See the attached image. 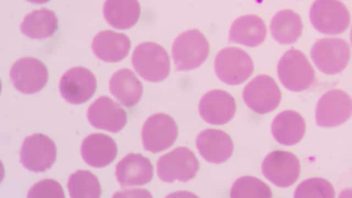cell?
I'll return each mask as SVG.
<instances>
[{
	"mask_svg": "<svg viewBox=\"0 0 352 198\" xmlns=\"http://www.w3.org/2000/svg\"><path fill=\"white\" fill-rule=\"evenodd\" d=\"M131 60L139 76L149 82L162 81L170 73V63L166 51L154 42L138 45L133 52Z\"/></svg>",
	"mask_w": 352,
	"mask_h": 198,
	"instance_id": "1",
	"label": "cell"
},
{
	"mask_svg": "<svg viewBox=\"0 0 352 198\" xmlns=\"http://www.w3.org/2000/svg\"><path fill=\"white\" fill-rule=\"evenodd\" d=\"M209 54V43L198 30L180 34L172 46V56L177 71H188L199 67Z\"/></svg>",
	"mask_w": 352,
	"mask_h": 198,
	"instance_id": "2",
	"label": "cell"
},
{
	"mask_svg": "<svg viewBox=\"0 0 352 198\" xmlns=\"http://www.w3.org/2000/svg\"><path fill=\"white\" fill-rule=\"evenodd\" d=\"M277 74L287 89L301 91L312 85L315 74L305 54L296 49L287 51L278 61Z\"/></svg>",
	"mask_w": 352,
	"mask_h": 198,
	"instance_id": "3",
	"label": "cell"
},
{
	"mask_svg": "<svg viewBox=\"0 0 352 198\" xmlns=\"http://www.w3.org/2000/svg\"><path fill=\"white\" fill-rule=\"evenodd\" d=\"M214 72L223 82L236 85L245 81L253 73L254 63L251 57L236 47L220 50L214 60Z\"/></svg>",
	"mask_w": 352,
	"mask_h": 198,
	"instance_id": "4",
	"label": "cell"
},
{
	"mask_svg": "<svg viewBox=\"0 0 352 198\" xmlns=\"http://www.w3.org/2000/svg\"><path fill=\"white\" fill-rule=\"evenodd\" d=\"M199 168V162L193 152L184 146L162 155L157 162V175L167 183L176 180L186 182L195 177Z\"/></svg>",
	"mask_w": 352,
	"mask_h": 198,
	"instance_id": "5",
	"label": "cell"
},
{
	"mask_svg": "<svg viewBox=\"0 0 352 198\" xmlns=\"http://www.w3.org/2000/svg\"><path fill=\"white\" fill-rule=\"evenodd\" d=\"M309 18L318 32L335 35L342 33L350 23V14L339 0H316L310 8Z\"/></svg>",
	"mask_w": 352,
	"mask_h": 198,
	"instance_id": "6",
	"label": "cell"
},
{
	"mask_svg": "<svg viewBox=\"0 0 352 198\" xmlns=\"http://www.w3.org/2000/svg\"><path fill=\"white\" fill-rule=\"evenodd\" d=\"M311 57L322 72L336 74L343 71L350 58L348 43L339 38H322L314 44Z\"/></svg>",
	"mask_w": 352,
	"mask_h": 198,
	"instance_id": "7",
	"label": "cell"
},
{
	"mask_svg": "<svg viewBox=\"0 0 352 198\" xmlns=\"http://www.w3.org/2000/svg\"><path fill=\"white\" fill-rule=\"evenodd\" d=\"M56 158V146L47 135L34 133L26 137L20 150V162L30 171L41 173L49 169Z\"/></svg>",
	"mask_w": 352,
	"mask_h": 198,
	"instance_id": "8",
	"label": "cell"
},
{
	"mask_svg": "<svg viewBox=\"0 0 352 198\" xmlns=\"http://www.w3.org/2000/svg\"><path fill=\"white\" fill-rule=\"evenodd\" d=\"M243 99L251 110L259 114H265L278 106L281 94L272 78L261 74L254 78L244 87Z\"/></svg>",
	"mask_w": 352,
	"mask_h": 198,
	"instance_id": "9",
	"label": "cell"
},
{
	"mask_svg": "<svg viewBox=\"0 0 352 198\" xmlns=\"http://www.w3.org/2000/svg\"><path fill=\"white\" fill-rule=\"evenodd\" d=\"M177 134V125L170 116L155 113L146 119L142 126L144 148L151 153L164 151L173 144Z\"/></svg>",
	"mask_w": 352,
	"mask_h": 198,
	"instance_id": "10",
	"label": "cell"
},
{
	"mask_svg": "<svg viewBox=\"0 0 352 198\" xmlns=\"http://www.w3.org/2000/svg\"><path fill=\"white\" fill-rule=\"evenodd\" d=\"M10 77L14 88L25 94L41 91L48 80V71L43 63L33 57H23L12 65Z\"/></svg>",
	"mask_w": 352,
	"mask_h": 198,
	"instance_id": "11",
	"label": "cell"
},
{
	"mask_svg": "<svg viewBox=\"0 0 352 198\" xmlns=\"http://www.w3.org/2000/svg\"><path fill=\"white\" fill-rule=\"evenodd\" d=\"M263 175L278 187L286 188L298 179L300 165L297 157L291 152L274 151L263 160L261 165Z\"/></svg>",
	"mask_w": 352,
	"mask_h": 198,
	"instance_id": "12",
	"label": "cell"
},
{
	"mask_svg": "<svg viewBox=\"0 0 352 198\" xmlns=\"http://www.w3.org/2000/svg\"><path fill=\"white\" fill-rule=\"evenodd\" d=\"M352 115V99L344 91L331 89L318 100L316 108V124L332 127L345 122Z\"/></svg>",
	"mask_w": 352,
	"mask_h": 198,
	"instance_id": "13",
	"label": "cell"
},
{
	"mask_svg": "<svg viewBox=\"0 0 352 198\" xmlns=\"http://www.w3.org/2000/svg\"><path fill=\"white\" fill-rule=\"evenodd\" d=\"M97 81L94 74L82 67L68 69L62 76L59 82L61 96L67 102L80 104L87 102L95 93Z\"/></svg>",
	"mask_w": 352,
	"mask_h": 198,
	"instance_id": "14",
	"label": "cell"
},
{
	"mask_svg": "<svg viewBox=\"0 0 352 198\" xmlns=\"http://www.w3.org/2000/svg\"><path fill=\"white\" fill-rule=\"evenodd\" d=\"M87 119L91 126L111 133H118L126 124L124 109L111 98L102 96L89 107Z\"/></svg>",
	"mask_w": 352,
	"mask_h": 198,
	"instance_id": "15",
	"label": "cell"
},
{
	"mask_svg": "<svg viewBox=\"0 0 352 198\" xmlns=\"http://www.w3.org/2000/svg\"><path fill=\"white\" fill-rule=\"evenodd\" d=\"M236 112L234 98L227 91L213 89L206 92L199 103L202 119L211 124L221 125L230 121Z\"/></svg>",
	"mask_w": 352,
	"mask_h": 198,
	"instance_id": "16",
	"label": "cell"
},
{
	"mask_svg": "<svg viewBox=\"0 0 352 198\" xmlns=\"http://www.w3.org/2000/svg\"><path fill=\"white\" fill-rule=\"evenodd\" d=\"M196 146L203 158L212 164L227 161L234 149L231 138L224 131L214 129L201 131L197 137Z\"/></svg>",
	"mask_w": 352,
	"mask_h": 198,
	"instance_id": "17",
	"label": "cell"
},
{
	"mask_svg": "<svg viewBox=\"0 0 352 198\" xmlns=\"http://www.w3.org/2000/svg\"><path fill=\"white\" fill-rule=\"evenodd\" d=\"M153 175L151 161L140 153L127 154L116 167L117 181L122 187L144 185L152 179Z\"/></svg>",
	"mask_w": 352,
	"mask_h": 198,
	"instance_id": "18",
	"label": "cell"
},
{
	"mask_svg": "<svg viewBox=\"0 0 352 198\" xmlns=\"http://www.w3.org/2000/svg\"><path fill=\"white\" fill-rule=\"evenodd\" d=\"M118 153L116 142L103 133H92L82 142L80 154L84 162L95 168H102L111 163Z\"/></svg>",
	"mask_w": 352,
	"mask_h": 198,
	"instance_id": "19",
	"label": "cell"
},
{
	"mask_svg": "<svg viewBox=\"0 0 352 198\" xmlns=\"http://www.w3.org/2000/svg\"><path fill=\"white\" fill-rule=\"evenodd\" d=\"M130 47L131 41L126 35L109 30L98 33L91 43L96 56L109 63L119 62L125 58Z\"/></svg>",
	"mask_w": 352,
	"mask_h": 198,
	"instance_id": "20",
	"label": "cell"
},
{
	"mask_svg": "<svg viewBox=\"0 0 352 198\" xmlns=\"http://www.w3.org/2000/svg\"><path fill=\"white\" fill-rule=\"evenodd\" d=\"M266 33L265 24L259 16L247 14L234 21L229 32V40L248 47H256L264 41Z\"/></svg>",
	"mask_w": 352,
	"mask_h": 198,
	"instance_id": "21",
	"label": "cell"
},
{
	"mask_svg": "<svg viewBox=\"0 0 352 198\" xmlns=\"http://www.w3.org/2000/svg\"><path fill=\"white\" fill-rule=\"evenodd\" d=\"M111 94L124 107H131L140 100L143 87L129 69L123 68L113 74L109 82Z\"/></svg>",
	"mask_w": 352,
	"mask_h": 198,
	"instance_id": "22",
	"label": "cell"
},
{
	"mask_svg": "<svg viewBox=\"0 0 352 198\" xmlns=\"http://www.w3.org/2000/svg\"><path fill=\"white\" fill-rule=\"evenodd\" d=\"M271 130L273 137L278 143L292 146L302 139L305 132V122L296 111L286 110L274 118Z\"/></svg>",
	"mask_w": 352,
	"mask_h": 198,
	"instance_id": "23",
	"label": "cell"
},
{
	"mask_svg": "<svg viewBox=\"0 0 352 198\" xmlns=\"http://www.w3.org/2000/svg\"><path fill=\"white\" fill-rule=\"evenodd\" d=\"M103 14L113 28L129 29L136 24L140 18V6L138 0H106Z\"/></svg>",
	"mask_w": 352,
	"mask_h": 198,
	"instance_id": "24",
	"label": "cell"
},
{
	"mask_svg": "<svg viewBox=\"0 0 352 198\" xmlns=\"http://www.w3.org/2000/svg\"><path fill=\"white\" fill-rule=\"evenodd\" d=\"M58 28L55 13L47 8L36 10L27 14L21 25V32L34 39H43L52 36Z\"/></svg>",
	"mask_w": 352,
	"mask_h": 198,
	"instance_id": "25",
	"label": "cell"
},
{
	"mask_svg": "<svg viewBox=\"0 0 352 198\" xmlns=\"http://www.w3.org/2000/svg\"><path fill=\"white\" fill-rule=\"evenodd\" d=\"M270 30L272 36L278 43L283 45L292 44L301 35V18L292 10H280L273 16Z\"/></svg>",
	"mask_w": 352,
	"mask_h": 198,
	"instance_id": "26",
	"label": "cell"
},
{
	"mask_svg": "<svg viewBox=\"0 0 352 198\" xmlns=\"http://www.w3.org/2000/svg\"><path fill=\"white\" fill-rule=\"evenodd\" d=\"M67 189L73 198L100 197L102 193L97 177L87 170H78L68 179Z\"/></svg>",
	"mask_w": 352,
	"mask_h": 198,
	"instance_id": "27",
	"label": "cell"
},
{
	"mask_svg": "<svg viewBox=\"0 0 352 198\" xmlns=\"http://www.w3.org/2000/svg\"><path fill=\"white\" fill-rule=\"evenodd\" d=\"M231 197H272L270 187L258 178L243 176L232 186Z\"/></svg>",
	"mask_w": 352,
	"mask_h": 198,
	"instance_id": "28",
	"label": "cell"
},
{
	"mask_svg": "<svg viewBox=\"0 0 352 198\" xmlns=\"http://www.w3.org/2000/svg\"><path fill=\"white\" fill-rule=\"evenodd\" d=\"M335 196L333 186L323 178L314 177L304 180L296 188L294 197L333 198Z\"/></svg>",
	"mask_w": 352,
	"mask_h": 198,
	"instance_id": "29",
	"label": "cell"
},
{
	"mask_svg": "<svg viewBox=\"0 0 352 198\" xmlns=\"http://www.w3.org/2000/svg\"><path fill=\"white\" fill-rule=\"evenodd\" d=\"M28 197L64 198L61 185L53 179H42L33 185L28 192Z\"/></svg>",
	"mask_w": 352,
	"mask_h": 198,
	"instance_id": "30",
	"label": "cell"
},
{
	"mask_svg": "<svg viewBox=\"0 0 352 198\" xmlns=\"http://www.w3.org/2000/svg\"><path fill=\"white\" fill-rule=\"evenodd\" d=\"M31 3H45L49 1L50 0H27Z\"/></svg>",
	"mask_w": 352,
	"mask_h": 198,
	"instance_id": "31",
	"label": "cell"
},
{
	"mask_svg": "<svg viewBox=\"0 0 352 198\" xmlns=\"http://www.w3.org/2000/svg\"><path fill=\"white\" fill-rule=\"evenodd\" d=\"M351 42L352 43V28H351Z\"/></svg>",
	"mask_w": 352,
	"mask_h": 198,
	"instance_id": "32",
	"label": "cell"
}]
</instances>
